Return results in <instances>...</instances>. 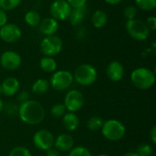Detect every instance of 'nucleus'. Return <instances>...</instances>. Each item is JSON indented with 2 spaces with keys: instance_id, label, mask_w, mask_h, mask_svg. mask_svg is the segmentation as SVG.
I'll list each match as a JSON object with an SVG mask.
<instances>
[{
  "instance_id": "6e6552de",
  "label": "nucleus",
  "mask_w": 156,
  "mask_h": 156,
  "mask_svg": "<svg viewBox=\"0 0 156 156\" xmlns=\"http://www.w3.org/2000/svg\"><path fill=\"white\" fill-rule=\"evenodd\" d=\"M67 112H77L82 109L84 105V96L80 90H70L66 93L63 102Z\"/></svg>"
},
{
  "instance_id": "f257e3e1",
  "label": "nucleus",
  "mask_w": 156,
  "mask_h": 156,
  "mask_svg": "<svg viewBox=\"0 0 156 156\" xmlns=\"http://www.w3.org/2000/svg\"><path fill=\"white\" fill-rule=\"evenodd\" d=\"M17 115L22 122L27 125H37L44 121L46 112L39 101L28 100L18 105Z\"/></svg>"
},
{
  "instance_id": "473e14b6",
  "label": "nucleus",
  "mask_w": 156,
  "mask_h": 156,
  "mask_svg": "<svg viewBox=\"0 0 156 156\" xmlns=\"http://www.w3.org/2000/svg\"><path fill=\"white\" fill-rule=\"evenodd\" d=\"M146 26L150 29V31H154L156 29V17L155 16H149L145 21Z\"/></svg>"
},
{
  "instance_id": "cd10ccee",
  "label": "nucleus",
  "mask_w": 156,
  "mask_h": 156,
  "mask_svg": "<svg viewBox=\"0 0 156 156\" xmlns=\"http://www.w3.org/2000/svg\"><path fill=\"white\" fill-rule=\"evenodd\" d=\"M3 111L5 112V113L8 116H15L17 115L18 112V105L15 102H6L4 104V108Z\"/></svg>"
},
{
  "instance_id": "9b49d317",
  "label": "nucleus",
  "mask_w": 156,
  "mask_h": 156,
  "mask_svg": "<svg viewBox=\"0 0 156 156\" xmlns=\"http://www.w3.org/2000/svg\"><path fill=\"white\" fill-rule=\"evenodd\" d=\"M21 56L16 51L6 50L0 56V65L5 70L14 71L21 66Z\"/></svg>"
},
{
  "instance_id": "9d476101",
  "label": "nucleus",
  "mask_w": 156,
  "mask_h": 156,
  "mask_svg": "<svg viewBox=\"0 0 156 156\" xmlns=\"http://www.w3.org/2000/svg\"><path fill=\"white\" fill-rule=\"evenodd\" d=\"M71 9L67 0H54L50 5L49 13L57 21H64L69 18Z\"/></svg>"
},
{
  "instance_id": "e433bc0d",
  "label": "nucleus",
  "mask_w": 156,
  "mask_h": 156,
  "mask_svg": "<svg viewBox=\"0 0 156 156\" xmlns=\"http://www.w3.org/2000/svg\"><path fill=\"white\" fill-rule=\"evenodd\" d=\"M150 139H151L152 143H153L154 144H156V126L155 125H154V126L152 127L151 131H150Z\"/></svg>"
},
{
  "instance_id": "4c0bfd02",
  "label": "nucleus",
  "mask_w": 156,
  "mask_h": 156,
  "mask_svg": "<svg viewBox=\"0 0 156 156\" xmlns=\"http://www.w3.org/2000/svg\"><path fill=\"white\" fill-rule=\"evenodd\" d=\"M105 3H107L108 5H116L118 4H120L122 0H104Z\"/></svg>"
},
{
  "instance_id": "f03ea898",
  "label": "nucleus",
  "mask_w": 156,
  "mask_h": 156,
  "mask_svg": "<svg viewBox=\"0 0 156 156\" xmlns=\"http://www.w3.org/2000/svg\"><path fill=\"white\" fill-rule=\"evenodd\" d=\"M131 81L136 89L146 90L154 85L155 74L148 68H137L131 73Z\"/></svg>"
},
{
  "instance_id": "393cba45",
  "label": "nucleus",
  "mask_w": 156,
  "mask_h": 156,
  "mask_svg": "<svg viewBox=\"0 0 156 156\" xmlns=\"http://www.w3.org/2000/svg\"><path fill=\"white\" fill-rule=\"evenodd\" d=\"M21 3V0H0V8L4 11H11L16 8Z\"/></svg>"
},
{
  "instance_id": "ddd939ff",
  "label": "nucleus",
  "mask_w": 156,
  "mask_h": 156,
  "mask_svg": "<svg viewBox=\"0 0 156 156\" xmlns=\"http://www.w3.org/2000/svg\"><path fill=\"white\" fill-rule=\"evenodd\" d=\"M107 78L113 82L120 81L124 76V67L118 60L111 61L106 68Z\"/></svg>"
},
{
  "instance_id": "f8f14e48",
  "label": "nucleus",
  "mask_w": 156,
  "mask_h": 156,
  "mask_svg": "<svg viewBox=\"0 0 156 156\" xmlns=\"http://www.w3.org/2000/svg\"><path fill=\"white\" fill-rule=\"evenodd\" d=\"M22 36L21 28L14 23H6L0 27V38L5 43H16Z\"/></svg>"
},
{
  "instance_id": "a19ab883",
  "label": "nucleus",
  "mask_w": 156,
  "mask_h": 156,
  "mask_svg": "<svg viewBox=\"0 0 156 156\" xmlns=\"http://www.w3.org/2000/svg\"><path fill=\"white\" fill-rule=\"evenodd\" d=\"M97 156H109L108 154H99V155Z\"/></svg>"
},
{
  "instance_id": "b1692460",
  "label": "nucleus",
  "mask_w": 156,
  "mask_h": 156,
  "mask_svg": "<svg viewBox=\"0 0 156 156\" xmlns=\"http://www.w3.org/2000/svg\"><path fill=\"white\" fill-rule=\"evenodd\" d=\"M135 5L144 11H152L156 7V0H134Z\"/></svg>"
},
{
  "instance_id": "79ce46f5",
  "label": "nucleus",
  "mask_w": 156,
  "mask_h": 156,
  "mask_svg": "<svg viewBox=\"0 0 156 156\" xmlns=\"http://www.w3.org/2000/svg\"><path fill=\"white\" fill-rule=\"evenodd\" d=\"M0 94H1V84H0Z\"/></svg>"
},
{
  "instance_id": "412c9836",
  "label": "nucleus",
  "mask_w": 156,
  "mask_h": 156,
  "mask_svg": "<svg viewBox=\"0 0 156 156\" xmlns=\"http://www.w3.org/2000/svg\"><path fill=\"white\" fill-rule=\"evenodd\" d=\"M49 82L46 79H37L31 87V90L33 93L37 95L45 94L49 89Z\"/></svg>"
},
{
  "instance_id": "7ed1b4c3",
  "label": "nucleus",
  "mask_w": 156,
  "mask_h": 156,
  "mask_svg": "<svg viewBox=\"0 0 156 156\" xmlns=\"http://www.w3.org/2000/svg\"><path fill=\"white\" fill-rule=\"evenodd\" d=\"M102 136L111 142H118L126 134V127L116 119H109L103 122L101 129Z\"/></svg>"
},
{
  "instance_id": "58836bf2",
  "label": "nucleus",
  "mask_w": 156,
  "mask_h": 156,
  "mask_svg": "<svg viewBox=\"0 0 156 156\" xmlns=\"http://www.w3.org/2000/svg\"><path fill=\"white\" fill-rule=\"evenodd\" d=\"M123 156H139L136 153H134V152H128V153H126Z\"/></svg>"
},
{
  "instance_id": "c85d7f7f",
  "label": "nucleus",
  "mask_w": 156,
  "mask_h": 156,
  "mask_svg": "<svg viewBox=\"0 0 156 156\" xmlns=\"http://www.w3.org/2000/svg\"><path fill=\"white\" fill-rule=\"evenodd\" d=\"M139 156H152L154 153L153 146L147 144H140L137 148V151L135 152Z\"/></svg>"
},
{
  "instance_id": "2eb2a0df",
  "label": "nucleus",
  "mask_w": 156,
  "mask_h": 156,
  "mask_svg": "<svg viewBox=\"0 0 156 156\" xmlns=\"http://www.w3.org/2000/svg\"><path fill=\"white\" fill-rule=\"evenodd\" d=\"M73 147H74V139L71 135L68 133H61L55 138L54 148L59 151L60 153L69 152Z\"/></svg>"
},
{
  "instance_id": "a878e982",
  "label": "nucleus",
  "mask_w": 156,
  "mask_h": 156,
  "mask_svg": "<svg viewBox=\"0 0 156 156\" xmlns=\"http://www.w3.org/2000/svg\"><path fill=\"white\" fill-rule=\"evenodd\" d=\"M67 112V110L63 103H56L52 105L50 109V114L55 118H61Z\"/></svg>"
},
{
  "instance_id": "aec40b11",
  "label": "nucleus",
  "mask_w": 156,
  "mask_h": 156,
  "mask_svg": "<svg viewBox=\"0 0 156 156\" xmlns=\"http://www.w3.org/2000/svg\"><path fill=\"white\" fill-rule=\"evenodd\" d=\"M39 66L40 69L47 73H53L57 70V61L55 60L54 58L52 57H46L44 56L43 58H40L39 60Z\"/></svg>"
},
{
  "instance_id": "5701e85b",
  "label": "nucleus",
  "mask_w": 156,
  "mask_h": 156,
  "mask_svg": "<svg viewBox=\"0 0 156 156\" xmlns=\"http://www.w3.org/2000/svg\"><path fill=\"white\" fill-rule=\"evenodd\" d=\"M103 119L100 116H92L87 122V128L91 132L100 131L103 125Z\"/></svg>"
},
{
  "instance_id": "423d86ee",
  "label": "nucleus",
  "mask_w": 156,
  "mask_h": 156,
  "mask_svg": "<svg viewBox=\"0 0 156 156\" xmlns=\"http://www.w3.org/2000/svg\"><path fill=\"white\" fill-rule=\"evenodd\" d=\"M73 75L71 72L66 69L56 70L52 73L50 80H49V86L57 90L62 91L68 90L73 83Z\"/></svg>"
},
{
  "instance_id": "c9c22d12",
  "label": "nucleus",
  "mask_w": 156,
  "mask_h": 156,
  "mask_svg": "<svg viewBox=\"0 0 156 156\" xmlns=\"http://www.w3.org/2000/svg\"><path fill=\"white\" fill-rule=\"evenodd\" d=\"M46 156H61L60 152L58 151L57 149H55L54 147L48 149V151H46Z\"/></svg>"
},
{
  "instance_id": "39448f33",
  "label": "nucleus",
  "mask_w": 156,
  "mask_h": 156,
  "mask_svg": "<svg viewBox=\"0 0 156 156\" xmlns=\"http://www.w3.org/2000/svg\"><path fill=\"white\" fill-rule=\"evenodd\" d=\"M125 28L131 37L138 41L146 40L151 34V31L146 26L145 22L137 18L127 20L125 24Z\"/></svg>"
},
{
  "instance_id": "f3484780",
  "label": "nucleus",
  "mask_w": 156,
  "mask_h": 156,
  "mask_svg": "<svg viewBox=\"0 0 156 156\" xmlns=\"http://www.w3.org/2000/svg\"><path fill=\"white\" fill-rule=\"evenodd\" d=\"M87 13H88V10H87L86 5L82 6V7L72 8L68 19L72 26H74V27L80 26L85 20Z\"/></svg>"
},
{
  "instance_id": "f704fd0d",
  "label": "nucleus",
  "mask_w": 156,
  "mask_h": 156,
  "mask_svg": "<svg viewBox=\"0 0 156 156\" xmlns=\"http://www.w3.org/2000/svg\"><path fill=\"white\" fill-rule=\"evenodd\" d=\"M7 19L8 17H7L6 12L0 8V27H2L7 23Z\"/></svg>"
},
{
  "instance_id": "0eeeda50",
  "label": "nucleus",
  "mask_w": 156,
  "mask_h": 156,
  "mask_svg": "<svg viewBox=\"0 0 156 156\" xmlns=\"http://www.w3.org/2000/svg\"><path fill=\"white\" fill-rule=\"evenodd\" d=\"M63 48L62 39L56 36H47L40 43V50L42 54L46 57H55L58 55Z\"/></svg>"
},
{
  "instance_id": "6ab92c4d",
  "label": "nucleus",
  "mask_w": 156,
  "mask_h": 156,
  "mask_svg": "<svg viewBox=\"0 0 156 156\" xmlns=\"http://www.w3.org/2000/svg\"><path fill=\"white\" fill-rule=\"evenodd\" d=\"M108 22V16L103 10H96L91 16V24L95 28H102Z\"/></svg>"
},
{
  "instance_id": "1a4fd4ad",
  "label": "nucleus",
  "mask_w": 156,
  "mask_h": 156,
  "mask_svg": "<svg viewBox=\"0 0 156 156\" xmlns=\"http://www.w3.org/2000/svg\"><path fill=\"white\" fill-rule=\"evenodd\" d=\"M33 144L36 148L41 151H48V149L54 147L55 137L51 132L46 129H41L37 131L32 138Z\"/></svg>"
},
{
  "instance_id": "a211bd4d",
  "label": "nucleus",
  "mask_w": 156,
  "mask_h": 156,
  "mask_svg": "<svg viewBox=\"0 0 156 156\" xmlns=\"http://www.w3.org/2000/svg\"><path fill=\"white\" fill-rule=\"evenodd\" d=\"M62 124L69 132H74L80 125V119L74 112H66L62 117Z\"/></svg>"
},
{
  "instance_id": "ea45409f",
  "label": "nucleus",
  "mask_w": 156,
  "mask_h": 156,
  "mask_svg": "<svg viewBox=\"0 0 156 156\" xmlns=\"http://www.w3.org/2000/svg\"><path fill=\"white\" fill-rule=\"evenodd\" d=\"M4 104H5V102L3 101V100L0 98V113L3 112V108H4Z\"/></svg>"
},
{
  "instance_id": "2f4dec72",
  "label": "nucleus",
  "mask_w": 156,
  "mask_h": 156,
  "mask_svg": "<svg viewBox=\"0 0 156 156\" xmlns=\"http://www.w3.org/2000/svg\"><path fill=\"white\" fill-rule=\"evenodd\" d=\"M88 0H67V2L69 4L71 8H78L85 6Z\"/></svg>"
},
{
  "instance_id": "4468645a",
  "label": "nucleus",
  "mask_w": 156,
  "mask_h": 156,
  "mask_svg": "<svg viewBox=\"0 0 156 156\" xmlns=\"http://www.w3.org/2000/svg\"><path fill=\"white\" fill-rule=\"evenodd\" d=\"M1 93L6 97H12L17 94L20 89V82L15 77H7L1 83Z\"/></svg>"
},
{
  "instance_id": "4be33fe9",
  "label": "nucleus",
  "mask_w": 156,
  "mask_h": 156,
  "mask_svg": "<svg viewBox=\"0 0 156 156\" xmlns=\"http://www.w3.org/2000/svg\"><path fill=\"white\" fill-rule=\"evenodd\" d=\"M24 18H25V22L29 27H37V26L39 25V23L41 21L40 15L38 14V12H37L35 10H29V11H27L25 14Z\"/></svg>"
},
{
  "instance_id": "72a5a7b5",
  "label": "nucleus",
  "mask_w": 156,
  "mask_h": 156,
  "mask_svg": "<svg viewBox=\"0 0 156 156\" xmlns=\"http://www.w3.org/2000/svg\"><path fill=\"white\" fill-rule=\"evenodd\" d=\"M17 101H19L20 103L27 101L29 100V93L27 90H23V91H18L17 92V98H16Z\"/></svg>"
},
{
  "instance_id": "7c9ffc66",
  "label": "nucleus",
  "mask_w": 156,
  "mask_h": 156,
  "mask_svg": "<svg viewBox=\"0 0 156 156\" xmlns=\"http://www.w3.org/2000/svg\"><path fill=\"white\" fill-rule=\"evenodd\" d=\"M137 15H138V9L135 5H130L126 6L123 10V16L127 20L136 18Z\"/></svg>"
},
{
  "instance_id": "20e7f679",
  "label": "nucleus",
  "mask_w": 156,
  "mask_h": 156,
  "mask_svg": "<svg viewBox=\"0 0 156 156\" xmlns=\"http://www.w3.org/2000/svg\"><path fill=\"white\" fill-rule=\"evenodd\" d=\"M73 80L80 86H90L97 80V69L90 64H81L78 66L74 71Z\"/></svg>"
},
{
  "instance_id": "dca6fc26",
  "label": "nucleus",
  "mask_w": 156,
  "mask_h": 156,
  "mask_svg": "<svg viewBox=\"0 0 156 156\" xmlns=\"http://www.w3.org/2000/svg\"><path fill=\"white\" fill-rule=\"evenodd\" d=\"M58 21L54 19L53 17H45L44 19H41L38 27H39V31L47 36H53L56 35L57 31L58 30Z\"/></svg>"
},
{
  "instance_id": "bb28decb",
  "label": "nucleus",
  "mask_w": 156,
  "mask_h": 156,
  "mask_svg": "<svg viewBox=\"0 0 156 156\" xmlns=\"http://www.w3.org/2000/svg\"><path fill=\"white\" fill-rule=\"evenodd\" d=\"M69 156H92V154L88 148L84 146H76L69 152Z\"/></svg>"
},
{
  "instance_id": "c756f323",
  "label": "nucleus",
  "mask_w": 156,
  "mask_h": 156,
  "mask_svg": "<svg viewBox=\"0 0 156 156\" xmlns=\"http://www.w3.org/2000/svg\"><path fill=\"white\" fill-rule=\"evenodd\" d=\"M8 156H33V155H32L31 152H30L27 148H26V147H24V146H16V147H14V148L10 151V153H9Z\"/></svg>"
}]
</instances>
